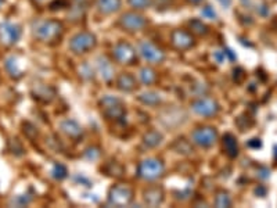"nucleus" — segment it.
Segmentation results:
<instances>
[{
    "mask_svg": "<svg viewBox=\"0 0 277 208\" xmlns=\"http://www.w3.org/2000/svg\"><path fill=\"white\" fill-rule=\"evenodd\" d=\"M63 24L57 20H37L32 25V35L36 40L50 43L63 35Z\"/></svg>",
    "mask_w": 277,
    "mask_h": 208,
    "instance_id": "obj_1",
    "label": "nucleus"
},
{
    "mask_svg": "<svg viewBox=\"0 0 277 208\" xmlns=\"http://www.w3.org/2000/svg\"><path fill=\"white\" fill-rule=\"evenodd\" d=\"M97 45V37L95 34L89 32V31H83V32H78L75 34L71 39H69V50L73 54H86V53L92 52Z\"/></svg>",
    "mask_w": 277,
    "mask_h": 208,
    "instance_id": "obj_2",
    "label": "nucleus"
},
{
    "mask_svg": "<svg viewBox=\"0 0 277 208\" xmlns=\"http://www.w3.org/2000/svg\"><path fill=\"white\" fill-rule=\"evenodd\" d=\"M100 107H102L104 117H107L111 121H121L122 118H125L126 110H125L122 100L118 97L111 96V95L103 96L100 100Z\"/></svg>",
    "mask_w": 277,
    "mask_h": 208,
    "instance_id": "obj_3",
    "label": "nucleus"
},
{
    "mask_svg": "<svg viewBox=\"0 0 277 208\" xmlns=\"http://www.w3.org/2000/svg\"><path fill=\"white\" fill-rule=\"evenodd\" d=\"M164 171H165L164 163L155 157H150L138 164V175L141 179L151 182V180L161 178L164 175Z\"/></svg>",
    "mask_w": 277,
    "mask_h": 208,
    "instance_id": "obj_4",
    "label": "nucleus"
},
{
    "mask_svg": "<svg viewBox=\"0 0 277 208\" xmlns=\"http://www.w3.org/2000/svg\"><path fill=\"white\" fill-rule=\"evenodd\" d=\"M108 201L115 207H128L133 203V190L126 185H114L109 189Z\"/></svg>",
    "mask_w": 277,
    "mask_h": 208,
    "instance_id": "obj_5",
    "label": "nucleus"
},
{
    "mask_svg": "<svg viewBox=\"0 0 277 208\" xmlns=\"http://www.w3.org/2000/svg\"><path fill=\"white\" fill-rule=\"evenodd\" d=\"M118 27L122 28L126 32H138L144 30L147 27V20L144 15L136 11H128L119 17L118 20Z\"/></svg>",
    "mask_w": 277,
    "mask_h": 208,
    "instance_id": "obj_6",
    "label": "nucleus"
},
{
    "mask_svg": "<svg viewBox=\"0 0 277 208\" xmlns=\"http://www.w3.org/2000/svg\"><path fill=\"white\" fill-rule=\"evenodd\" d=\"M112 54H114L115 61L122 66H133L138 61L136 49L128 42H118L112 49Z\"/></svg>",
    "mask_w": 277,
    "mask_h": 208,
    "instance_id": "obj_7",
    "label": "nucleus"
},
{
    "mask_svg": "<svg viewBox=\"0 0 277 208\" xmlns=\"http://www.w3.org/2000/svg\"><path fill=\"white\" fill-rule=\"evenodd\" d=\"M191 140L200 147L209 149L218 140V132L215 131V128L212 127H200L193 131Z\"/></svg>",
    "mask_w": 277,
    "mask_h": 208,
    "instance_id": "obj_8",
    "label": "nucleus"
},
{
    "mask_svg": "<svg viewBox=\"0 0 277 208\" xmlns=\"http://www.w3.org/2000/svg\"><path fill=\"white\" fill-rule=\"evenodd\" d=\"M138 54L150 64H160L165 60V52L150 40H143L138 45Z\"/></svg>",
    "mask_w": 277,
    "mask_h": 208,
    "instance_id": "obj_9",
    "label": "nucleus"
},
{
    "mask_svg": "<svg viewBox=\"0 0 277 208\" xmlns=\"http://www.w3.org/2000/svg\"><path fill=\"white\" fill-rule=\"evenodd\" d=\"M22 30L20 25L4 21L0 24V42L6 46L15 45L21 39Z\"/></svg>",
    "mask_w": 277,
    "mask_h": 208,
    "instance_id": "obj_10",
    "label": "nucleus"
},
{
    "mask_svg": "<svg viewBox=\"0 0 277 208\" xmlns=\"http://www.w3.org/2000/svg\"><path fill=\"white\" fill-rule=\"evenodd\" d=\"M191 110L201 117H213L219 112V103L211 97H200L191 103Z\"/></svg>",
    "mask_w": 277,
    "mask_h": 208,
    "instance_id": "obj_11",
    "label": "nucleus"
},
{
    "mask_svg": "<svg viewBox=\"0 0 277 208\" xmlns=\"http://www.w3.org/2000/svg\"><path fill=\"white\" fill-rule=\"evenodd\" d=\"M171 45L175 47L176 50H189L194 46V36L186 30H175L171 34Z\"/></svg>",
    "mask_w": 277,
    "mask_h": 208,
    "instance_id": "obj_12",
    "label": "nucleus"
},
{
    "mask_svg": "<svg viewBox=\"0 0 277 208\" xmlns=\"http://www.w3.org/2000/svg\"><path fill=\"white\" fill-rule=\"evenodd\" d=\"M164 196H165V193H164V189L161 186H150L143 193V200H144L146 206L158 207L164 201Z\"/></svg>",
    "mask_w": 277,
    "mask_h": 208,
    "instance_id": "obj_13",
    "label": "nucleus"
},
{
    "mask_svg": "<svg viewBox=\"0 0 277 208\" xmlns=\"http://www.w3.org/2000/svg\"><path fill=\"white\" fill-rule=\"evenodd\" d=\"M96 69H97V74H100V76L105 82L112 81L115 78L114 66L109 63V60L105 56H99L96 59Z\"/></svg>",
    "mask_w": 277,
    "mask_h": 208,
    "instance_id": "obj_14",
    "label": "nucleus"
},
{
    "mask_svg": "<svg viewBox=\"0 0 277 208\" xmlns=\"http://www.w3.org/2000/svg\"><path fill=\"white\" fill-rule=\"evenodd\" d=\"M60 131L71 139H79L83 135V129L75 119H63L60 122Z\"/></svg>",
    "mask_w": 277,
    "mask_h": 208,
    "instance_id": "obj_15",
    "label": "nucleus"
},
{
    "mask_svg": "<svg viewBox=\"0 0 277 208\" xmlns=\"http://www.w3.org/2000/svg\"><path fill=\"white\" fill-rule=\"evenodd\" d=\"M138 81L135 75H132L131 72H122L117 76V88L122 92L131 93L138 89Z\"/></svg>",
    "mask_w": 277,
    "mask_h": 208,
    "instance_id": "obj_16",
    "label": "nucleus"
},
{
    "mask_svg": "<svg viewBox=\"0 0 277 208\" xmlns=\"http://www.w3.org/2000/svg\"><path fill=\"white\" fill-rule=\"evenodd\" d=\"M122 6V0H96V8L103 15L117 13Z\"/></svg>",
    "mask_w": 277,
    "mask_h": 208,
    "instance_id": "obj_17",
    "label": "nucleus"
},
{
    "mask_svg": "<svg viewBox=\"0 0 277 208\" xmlns=\"http://www.w3.org/2000/svg\"><path fill=\"white\" fill-rule=\"evenodd\" d=\"M138 100L140 103L150 105V107H155V105H160L162 103V97L158 92H154V90H148V92H143L140 96L138 97Z\"/></svg>",
    "mask_w": 277,
    "mask_h": 208,
    "instance_id": "obj_18",
    "label": "nucleus"
},
{
    "mask_svg": "<svg viewBox=\"0 0 277 208\" xmlns=\"http://www.w3.org/2000/svg\"><path fill=\"white\" fill-rule=\"evenodd\" d=\"M162 140H164V135L158 132V131H148L143 136V144L148 149H154V147L160 146Z\"/></svg>",
    "mask_w": 277,
    "mask_h": 208,
    "instance_id": "obj_19",
    "label": "nucleus"
},
{
    "mask_svg": "<svg viewBox=\"0 0 277 208\" xmlns=\"http://www.w3.org/2000/svg\"><path fill=\"white\" fill-rule=\"evenodd\" d=\"M223 149L226 151V154L229 157H234L239 156V144H237V140L232 134H227L223 136Z\"/></svg>",
    "mask_w": 277,
    "mask_h": 208,
    "instance_id": "obj_20",
    "label": "nucleus"
},
{
    "mask_svg": "<svg viewBox=\"0 0 277 208\" xmlns=\"http://www.w3.org/2000/svg\"><path fill=\"white\" fill-rule=\"evenodd\" d=\"M138 78H140V82H141L143 85L150 86V85H154V83L157 82V72L154 71L153 68L144 67L140 69Z\"/></svg>",
    "mask_w": 277,
    "mask_h": 208,
    "instance_id": "obj_21",
    "label": "nucleus"
},
{
    "mask_svg": "<svg viewBox=\"0 0 277 208\" xmlns=\"http://www.w3.org/2000/svg\"><path fill=\"white\" fill-rule=\"evenodd\" d=\"M173 150L179 154H183V156H189L193 153V147H191V143L186 140V139H177V140L173 143Z\"/></svg>",
    "mask_w": 277,
    "mask_h": 208,
    "instance_id": "obj_22",
    "label": "nucleus"
},
{
    "mask_svg": "<svg viewBox=\"0 0 277 208\" xmlns=\"http://www.w3.org/2000/svg\"><path fill=\"white\" fill-rule=\"evenodd\" d=\"M233 201H232V197L230 194L225 192V190H220L216 196H215V206L219 208H226V207H232Z\"/></svg>",
    "mask_w": 277,
    "mask_h": 208,
    "instance_id": "obj_23",
    "label": "nucleus"
},
{
    "mask_svg": "<svg viewBox=\"0 0 277 208\" xmlns=\"http://www.w3.org/2000/svg\"><path fill=\"white\" fill-rule=\"evenodd\" d=\"M4 67L7 69V72L10 74V76L13 78H20L21 76V71L18 69V64H17V59L15 57H8L6 61H4Z\"/></svg>",
    "mask_w": 277,
    "mask_h": 208,
    "instance_id": "obj_24",
    "label": "nucleus"
},
{
    "mask_svg": "<svg viewBox=\"0 0 277 208\" xmlns=\"http://www.w3.org/2000/svg\"><path fill=\"white\" fill-rule=\"evenodd\" d=\"M128 4H129L133 10L143 11V10H147L148 7H151L153 0H128Z\"/></svg>",
    "mask_w": 277,
    "mask_h": 208,
    "instance_id": "obj_25",
    "label": "nucleus"
},
{
    "mask_svg": "<svg viewBox=\"0 0 277 208\" xmlns=\"http://www.w3.org/2000/svg\"><path fill=\"white\" fill-rule=\"evenodd\" d=\"M190 28L193 30V32L194 34H197V35H205L207 32H208V27L205 25L203 21H200V20H191L189 23Z\"/></svg>",
    "mask_w": 277,
    "mask_h": 208,
    "instance_id": "obj_26",
    "label": "nucleus"
},
{
    "mask_svg": "<svg viewBox=\"0 0 277 208\" xmlns=\"http://www.w3.org/2000/svg\"><path fill=\"white\" fill-rule=\"evenodd\" d=\"M51 176L56 179H64L67 176V168L64 165H61V164H54V167H53V171H51Z\"/></svg>",
    "mask_w": 277,
    "mask_h": 208,
    "instance_id": "obj_27",
    "label": "nucleus"
},
{
    "mask_svg": "<svg viewBox=\"0 0 277 208\" xmlns=\"http://www.w3.org/2000/svg\"><path fill=\"white\" fill-rule=\"evenodd\" d=\"M31 201H32V197H31V196H15L14 199L11 200V206L25 207V206L30 204Z\"/></svg>",
    "mask_w": 277,
    "mask_h": 208,
    "instance_id": "obj_28",
    "label": "nucleus"
},
{
    "mask_svg": "<svg viewBox=\"0 0 277 208\" xmlns=\"http://www.w3.org/2000/svg\"><path fill=\"white\" fill-rule=\"evenodd\" d=\"M201 15L204 17V18H207V20H211V21H213V20H216L218 18V14H216V11L213 10V7L212 6H205L203 10H201Z\"/></svg>",
    "mask_w": 277,
    "mask_h": 208,
    "instance_id": "obj_29",
    "label": "nucleus"
},
{
    "mask_svg": "<svg viewBox=\"0 0 277 208\" xmlns=\"http://www.w3.org/2000/svg\"><path fill=\"white\" fill-rule=\"evenodd\" d=\"M248 146H249V147H261V146H262V141L259 140V139H252L251 141H248Z\"/></svg>",
    "mask_w": 277,
    "mask_h": 208,
    "instance_id": "obj_30",
    "label": "nucleus"
},
{
    "mask_svg": "<svg viewBox=\"0 0 277 208\" xmlns=\"http://www.w3.org/2000/svg\"><path fill=\"white\" fill-rule=\"evenodd\" d=\"M219 3L223 6V8H229V6L232 4V0H219Z\"/></svg>",
    "mask_w": 277,
    "mask_h": 208,
    "instance_id": "obj_31",
    "label": "nucleus"
},
{
    "mask_svg": "<svg viewBox=\"0 0 277 208\" xmlns=\"http://www.w3.org/2000/svg\"><path fill=\"white\" fill-rule=\"evenodd\" d=\"M215 59H218L219 63H222V61H223V54L220 52H216L215 53Z\"/></svg>",
    "mask_w": 277,
    "mask_h": 208,
    "instance_id": "obj_32",
    "label": "nucleus"
},
{
    "mask_svg": "<svg viewBox=\"0 0 277 208\" xmlns=\"http://www.w3.org/2000/svg\"><path fill=\"white\" fill-rule=\"evenodd\" d=\"M190 4H193V6H198V4H201L203 3V0H187Z\"/></svg>",
    "mask_w": 277,
    "mask_h": 208,
    "instance_id": "obj_33",
    "label": "nucleus"
},
{
    "mask_svg": "<svg viewBox=\"0 0 277 208\" xmlns=\"http://www.w3.org/2000/svg\"><path fill=\"white\" fill-rule=\"evenodd\" d=\"M4 4V0H0V8H1V6Z\"/></svg>",
    "mask_w": 277,
    "mask_h": 208,
    "instance_id": "obj_34",
    "label": "nucleus"
},
{
    "mask_svg": "<svg viewBox=\"0 0 277 208\" xmlns=\"http://www.w3.org/2000/svg\"><path fill=\"white\" fill-rule=\"evenodd\" d=\"M275 149H276V153H275V156H276V160H277V146L275 147Z\"/></svg>",
    "mask_w": 277,
    "mask_h": 208,
    "instance_id": "obj_35",
    "label": "nucleus"
},
{
    "mask_svg": "<svg viewBox=\"0 0 277 208\" xmlns=\"http://www.w3.org/2000/svg\"><path fill=\"white\" fill-rule=\"evenodd\" d=\"M35 1H43V0H35Z\"/></svg>",
    "mask_w": 277,
    "mask_h": 208,
    "instance_id": "obj_36",
    "label": "nucleus"
}]
</instances>
